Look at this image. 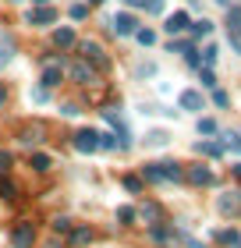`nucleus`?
Listing matches in <instances>:
<instances>
[{
	"label": "nucleus",
	"mask_w": 241,
	"mask_h": 248,
	"mask_svg": "<svg viewBox=\"0 0 241 248\" xmlns=\"http://www.w3.org/2000/svg\"><path fill=\"white\" fill-rule=\"evenodd\" d=\"M67 71H71V78H75L78 85H99V75H96V67L89 64V61H82V57H78L71 67H67Z\"/></svg>",
	"instance_id": "obj_1"
},
{
	"label": "nucleus",
	"mask_w": 241,
	"mask_h": 248,
	"mask_svg": "<svg viewBox=\"0 0 241 248\" xmlns=\"http://www.w3.org/2000/svg\"><path fill=\"white\" fill-rule=\"evenodd\" d=\"M43 139H47V124H43V121L21 124V131H18V142H21V145H39Z\"/></svg>",
	"instance_id": "obj_2"
},
{
	"label": "nucleus",
	"mask_w": 241,
	"mask_h": 248,
	"mask_svg": "<svg viewBox=\"0 0 241 248\" xmlns=\"http://www.w3.org/2000/svg\"><path fill=\"white\" fill-rule=\"evenodd\" d=\"M71 142H75L78 153H96V149H99V131H93V128H78Z\"/></svg>",
	"instance_id": "obj_3"
},
{
	"label": "nucleus",
	"mask_w": 241,
	"mask_h": 248,
	"mask_svg": "<svg viewBox=\"0 0 241 248\" xmlns=\"http://www.w3.org/2000/svg\"><path fill=\"white\" fill-rule=\"evenodd\" d=\"M78 50H82V61H89L93 67H107V64H110L107 53H103V46H99V43H93V39H85Z\"/></svg>",
	"instance_id": "obj_4"
},
{
	"label": "nucleus",
	"mask_w": 241,
	"mask_h": 248,
	"mask_svg": "<svg viewBox=\"0 0 241 248\" xmlns=\"http://www.w3.org/2000/svg\"><path fill=\"white\" fill-rule=\"evenodd\" d=\"M216 209L224 217H241V191H227V195L216 199Z\"/></svg>",
	"instance_id": "obj_5"
},
{
	"label": "nucleus",
	"mask_w": 241,
	"mask_h": 248,
	"mask_svg": "<svg viewBox=\"0 0 241 248\" xmlns=\"http://www.w3.org/2000/svg\"><path fill=\"white\" fill-rule=\"evenodd\" d=\"M11 241H15V248H32V241H36V227H32V223H18L15 234H11Z\"/></svg>",
	"instance_id": "obj_6"
},
{
	"label": "nucleus",
	"mask_w": 241,
	"mask_h": 248,
	"mask_svg": "<svg viewBox=\"0 0 241 248\" xmlns=\"http://www.w3.org/2000/svg\"><path fill=\"white\" fill-rule=\"evenodd\" d=\"M188 181L206 188V185H213V170H209V167H202V163H195V167H188Z\"/></svg>",
	"instance_id": "obj_7"
},
{
	"label": "nucleus",
	"mask_w": 241,
	"mask_h": 248,
	"mask_svg": "<svg viewBox=\"0 0 241 248\" xmlns=\"http://www.w3.org/2000/svg\"><path fill=\"white\" fill-rule=\"evenodd\" d=\"M135 29H139V21H135V18L128 15V11L113 18V32H117V36H135Z\"/></svg>",
	"instance_id": "obj_8"
},
{
	"label": "nucleus",
	"mask_w": 241,
	"mask_h": 248,
	"mask_svg": "<svg viewBox=\"0 0 241 248\" xmlns=\"http://www.w3.org/2000/svg\"><path fill=\"white\" fill-rule=\"evenodd\" d=\"M29 21L32 25H53L57 21V11L47 4V7H36V11H29Z\"/></svg>",
	"instance_id": "obj_9"
},
{
	"label": "nucleus",
	"mask_w": 241,
	"mask_h": 248,
	"mask_svg": "<svg viewBox=\"0 0 241 248\" xmlns=\"http://www.w3.org/2000/svg\"><path fill=\"white\" fill-rule=\"evenodd\" d=\"M156 167H160V177H163V181H181V177H185L181 163H174V160H163V163H156Z\"/></svg>",
	"instance_id": "obj_10"
},
{
	"label": "nucleus",
	"mask_w": 241,
	"mask_h": 248,
	"mask_svg": "<svg viewBox=\"0 0 241 248\" xmlns=\"http://www.w3.org/2000/svg\"><path fill=\"white\" fill-rule=\"evenodd\" d=\"M202 107H206L202 93H195V89H185V93H181V110H202Z\"/></svg>",
	"instance_id": "obj_11"
},
{
	"label": "nucleus",
	"mask_w": 241,
	"mask_h": 248,
	"mask_svg": "<svg viewBox=\"0 0 241 248\" xmlns=\"http://www.w3.org/2000/svg\"><path fill=\"white\" fill-rule=\"evenodd\" d=\"M18 53V46H15V39L7 36V32H0V67L4 64H11V57Z\"/></svg>",
	"instance_id": "obj_12"
},
{
	"label": "nucleus",
	"mask_w": 241,
	"mask_h": 248,
	"mask_svg": "<svg viewBox=\"0 0 241 248\" xmlns=\"http://www.w3.org/2000/svg\"><path fill=\"white\" fill-rule=\"evenodd\" d=\"M188 25H192L188 15H185V11H177V15H170V18H167V25H163V29L170 32V36H177V32H185Z\"/></svg>",
	"instance_id": "obj_13"
},
{
	"label": "nucleus",
	"mask_w": 241,
	"mask_h": 248,
	"mask_svg": "<svg viewBox=\"0 0 241 248\" xmlns=\"http://www.w3.org/2000/svg\"><path fill=\"white\" fill-rule=\"evenodd\" d=\"M61 64H57V61H50V67H43V85H47V89H57V85H61Z\"/></svg>",
	"instance_id": "obj_14"
},
{
	"label": "nucleus",
	"mask_w": 241,
	"mask_h": 248,
	"mask_svg": "<svg viewBox=\"0 0 241 248\" xmlns=\"http://www.w3.org/2000/svg\"><path fill=\"white\" fill-rule=\"evenodd\" d=\"M53 46H61V50L75 46V29H53Z\"/></svg>",
	"instance_id": "obj_15"
},
{
	"label": "nucleus",
	"mask_w": 241,
	"mask_h": 248,
	"mask_svg": "<svg viewBox=\"0 0 241 248\" xmlns=\"http://www.w3.org/2000/svg\"><path fill=\"white\" fill-rule=\"evenodd\" d=\"M160 213H163V209H160L156 202H145L142 209H135V217H142L145 223H156V220H160Z\"/></svg>",
	"instance_id": "obj_16"
},
{
	"label": "nucleus",
	"mask_w": 241,
	"mask_h": 248,
	"mask_svg": "<svg viewBox=\"0 0 241 248\" xmlns=\"http://www.w3.org/2000/svg\"><path fill=\"white\" fill-rule=\"evenodd\" d=\"M227 29L231 36H241V7H227Z\"/></svg>",
	"instance_id": "obj_17"
},
{
	"label": "nucleus",
	"mask_w": 241,
	"mask_h": 248,
	"mask_svg": "<svg viewBox=\"0 0 241 248\" xmlns=\"http://www.w3.org/2000/svg\"><path fill=\"white\" fill-rule=\"evenodd\" d=\"M15 195H18V185L7 174H0V199H15Z\"/></svg>",
	"instance_id": "obj_18"
},
{
	"label": "nucleus",
	"mask_w": 241,
	"mask_h": 248,
	"mask_svg": "<svg viewBox=\"0 0 241 248\" xmlns=\"http://www.w3.org/2000/svg\"><path fill=\"white\" fill-rule=\"evenodd\" d=\"M195 153H206V156H220V153H224V142H195Z\"/></svg>",
	"instance_id": "obj_19"
},
{
	"label": "nucleus",
	"mask_w": 241,
	"mask_h": 248,
	"mask_svg": "<svg viewBox=\"0 0 241 248\" xmlns=\"http://www.w3.org/2000/svg\"><path fill=\"white\" fill-rule=\"evenodd\" d=\"M89 241H93V231H89V227L71 231V245H75V248H82V245H89Z\"/></svg>",
	"instance_id": "obj_20"
},
{
	"label": "nucleus",
	"mask_w": 241,
	"mask_h": 248,
	"mask_svg": "<svg viewBox=\"0 0 241 248\" xmlns=\"http://www.w3.org/2000/svg\"><path fill=\"white\" fill-rule=\"evenodd\" d=\"M209 32H213V25H209V21H206V18H199V21H192V36H195V39L209 36Z\"/></svg>",
	"instance_id": "obj_21"
},
{
	"label": "nucleus",
	"mask_w": 241,
	"mask_h": 248,
	"mask_svg": "<svg viewBox=\"0 0 241 248\" xmlns=\"http://www.w3.org/2000/svg\"><path fill=\"white\" fill-rule=\"evenodd\" d=\"M135 39H139L142 46H153V43H156V32H153V29H135Z\"/></svg>",
	"instance_id": "obj_22"
},
{
	"label": "nucleus",
	"mask_w": 241,
	"mask_h": 248,
	"mask_svg": "<svg viewBox=\"0 0 241 248\" xmlns=\"http://www.w3.org/2000/svg\"><path fill=\"white\" fill-rule=\"evenodd\" d=\"M32 170H39V174L50 170V156L47 153H36V156H32Z\"/></svg>",
	"instance_id": "obj_23"
},
{
	"label": "nucleus",
	"mask_w": 241,
	"mask_h": 248,
	"mask_svg": "<svg viewBox=\"0 0 241 248\" xmlns=\"http://www.w3.org/2000/svg\"><path fill=\"white\" fill-rule=\"evenodd\" d=\"M149 238H153L156 245H163V241L170 238V231H167V227H156V223H153V227H149Z\"/></svg>",
	"instance_id": "obj_24"
},
{
	"label": "nucleus",
	"mask_w": 241,
	"mask_h": 248,
	"mask_svg": "<svg viewBox=\"0 0 241 248\" xmlns=\"http://www.w3.org/2000/svg\"><path fill=\"white\" fill-rule=\"evenodd\" d=\"M216 241H220V245H238L241 234L238 231H220V234H216Z\"/></svg>",
	"instance_id": "obj_25"
},
{
	"label": "nucleus",
	"mask_w": 241,
	"mask_h": 248,
	"mask_svg": "<svg viewBox=\"0 0 241 248\" xmlns=\"http://www.w3.org/2000/svg\"><path fill=\"white\" fill-rule=\"evenodd\" d=\"M11 167H15V153H7V149H0V174H7Z\"/></svg>",
	"instance_id": "obj_26"
},
{
	"label": "nucleus",
	"mask_w": 241,
	"mask_h": 248,
	"mask_svg": "<svg viewBox=\"0 0 241 248\" xmlns=\"http://www.w3.org/2000/svg\"><path fill=\"white\" fill-rule=\"evenodd\" d=\"M124 188L139 195V191H142V177H135V174H124Z\"/></svg>",
	"instance_id": "obj_27"
},
{
	"label": "nucleus",
	"mask_w": 241,
	"mask_h": 248,
	"mask_svg": "<svg viewBox=\"0 0 241 248\" xmlns=\"http://www.w3.org/2000/svg\"><path fill=\"white\" fill-rule=\"evenodd\" d=\"M67 15H71V21H82V18L89 15V4H71V11H67Z\"/></svg>",
	"instance_id": "obj_28"
},
{
	"label": "nucleus",
	"mask_w": 241,
	"mask_h": 248,
	"mask_svg": "<svg viewBox=\"0 0 241 248\" xmlns=\"http://www.w3.org/2000/svg\"><path fill=\"white\" fill-rule=\"evenodd\" d=\"M117 220L124 223V227H128V223L135 220V209H131V206H121V209H117Z\"/></svg>",
	"instance_id": "obj_29"
},
{
	"label": "nucleus",
	"mask_w": 241,
	"mask_h": 248,
	"mask_svg": "<svg viewBox=\"0 0 241 248\" xmlns=\"http://www.w3.org/2000/svg\"><path fill=\"white\" fill-rule=\"evenodd\" d=\"M99 149H117V135H99Z\"/></svg>",
	"instance_id": "obj_30"
},
{
	"label": "nucleus",
	"mask_w": 241,
	"mask_h": 248,
	"mask_svg": "<svg viewBox=\"0 0 241 248\" xmlns=\"http://www.w3.org/2000/svg\"><path fill=\"white\" fill-rule=\"evenodd\" d=\"M216 53H220L216 46H206V50H202V64H206V67H209V64H216Z\"/></svg>",
	"instance_id": "obj_31"
},
{
	"label": "nucleus",
	"mask_w": 241,
	"mask_h": 248,
	"mask_svg": "<svg viewBox=\"0 0 241 248\" xmlns=\"http://www.w3.org/2000/svg\"><path fill=\"white\" fill-rule=\"evenodd\" d=\"M142 7L149 15H160V11H163V0H142Z\"/></svg>",
	"instance_id": "obj_32"
},
{
	"label": "nucleus",
	"mask_w": 241,
	"mask_h": 248,
	"mask_svg": "<svg viewBox=\"0 0 241 248\" xmlns=\"http://www.w3.org/2000/svg\"><path fill=\"white\" fill-rule=\"evenodd\" d=\"M145 142L149 145H167V135L163 131H153V135H145Z\"/></svg>",
	"instance_id": "obj_33"
},
{
	"label": "nucleus",
	"mask_w": 241,
	"mask_h": 248,
	"mask_svg": "<svg viewBox=\"0 0 241 248\" xmlns=\"http://www.w3.org/2000/svg\"><path fill=\"white\" fill-rule=\"evenodd\" d=\"M199 131H202V135H213V131H216V121L202 117V121H199Z\"/></svg>",
	"instance_id": "obj_34"
},
{
	"label": "nucleus",
	"mask_w": 241,
	"mask_h": 248,
	"mask_svg": "<svg viewBox=\"0 0 241 248\" xmlns=\"http://www.w3.org/2000/svg\"><path fill=\"white\" fill-rule=\"evenodd\" d=\"M61 114H64V117H78L82 110H78V103H64V107H61Z\"/></svg>",
	"instance_id": "obj_35"
},
{
	"label": "nucleus",
	"mask_w": 241,
	"mask_h": 248,
	"mask_svg": "<svg viewBox=\"0 0 241 248\" xmlns=\"http://www.w3.org/2000/svg\"><path fill=\"white\" fill-rule=\"evenodd\" d=\"M32 99H36V103H47V99H50V89H47V85L36 89V93H32Z\"/></svg>",
	"instance_id": "obj_36"
},
{
	"label": "nucleus",
	"mask_w": 241,
	"mask_h": 248,
	"mask_svg": "<svg viewBox=\"0 0 241 248\" xmlns=\"http://www.w3.org/2000/svg\"><path fill=\"white\" fill-rule=\"evenodd\" d=\"M213 103H216V107H227V103H231V96H227V93H220V89H216V93H213Z\"/></svg>",
	"instance_id": "obj_37"
},
{
	"label": "nucleus",
	"mask_w": 241,
	"mask_h": 248,
	"mask_svg": "<svg viewBox=\"0 0 241 248\" xmlns=\"http://www.w3.org/2000/svg\"><path fill=\"white\" fill-rule=\"evenodd\" d=\"M202 85H206V89H216V78H213V71H209V67L202 71Z\"/></svg>",
	"instance_id": "obj_38"
},
{
	"label": "nucleus",
	"mask_w": 241,
	"mask_h": 248,
	"mask_svg": "<svg viewBox=\"0 0 241 248\" xmlns=\"http://www.w3.org/2000/svg\"><path fill=\"white\" fill-rule=\"evenodd\" d=\"M67 227H71V223H67V217H57V220H53V231H67Z\"/></svg>",
	"instance_id": "obj_39"
},
{
	"label": "nucleus",
	"mask_w": 241,
	"mask_h": 248,
	"mask_svg": "<svg viewBox=\"0 0 241 248\" xmlns=\"http://www.w3.org/2000/svg\"><path fill=\"white\" fill-rule=\"evenodd\" d=\"M4 103H7V89L0 85V107H4Z\"/></svg>",
	"instance_id": "obj_40"
},
{
	"label": "nucleus",
	"mask_w": 241,
	"mask_h": 248,
	"mask_svg": "<svg viewBox=\"0 0 241 248\" xmlns=\"http://www.w3.org/2000/svg\"><path fill=\"white\" fill-rule=\"evenodd\" d=\"M124 4H128V7H142V0H124Z\"/></svg>",
	"instance_id": "obj_41"
},
{
	"label": "nucleus",
	"mask_w": 241,
	"mask_h": 248,
	"mask_svg": "<svg viewBox=\"0 0 241 248\" xmlns=\"http://www.w3.org/2000/svg\"><path fill=\"white\" fill-rule=\"evenodd\" d=\"M188 248H206V245H199V241H188Z\"/></svg>",
	"instance_id": "obj_42"
},
{
	"label": "nucleus",
	"mask_w": 241,
	"mask_h": 248,
	"mask_svg": "<svg viewBox=\"0 0 241 248\" xmlns=\"http://www.w3.org/2000/svg\"><path fill=\"white\" fill-rule=\"evenodd\" d=\"M47 248H64V245H61V241H50V245H47Z\"/></svg>",
	"instance_id": "obj_43"
},
{
	"label": "nucleus",
	"mask_w": 241,
	"mask_h": 248,
	"mask_svg": "<svg viewBox=\"0 0 241 248\" xmlns=\"http://www.w3.org/2000/svg\"><path fill=\"white\" fill-rule=\"evenodd\" d=\"M234 177H241V163H238V167H234Z\"/></svg>",
	"instance_id": "obj_44"
},
{
	"label": "nucleus",
	"mask_w": 241,
	"mask_h": 248,
	"mask_svg": "<svg viewBox=\"0 0 241 248\" xmlns=\"http://www.w3.org/2000/svg\"><path fill=\"white\" fill-rule=\"evenodd\" d=\"M89 4H103V0H89Z\"/></svg>",
	"instance_id": "obj_45"
},
{
	"label": "nucleus",
	"mask_w": 241,
	"mask_h": 248,
	"mask_svg": "<svg viewBox=\"0 0 241 248\" xmlns=\"http://www.w3.org/2000/svg\"><path fill=\"white\" fill-rule=\"evenodd\" d=\"M36 4H50V0H36Z\"/></svg>",
	"instance_id": "obj_46"
},
{
	"label": "nucleus",
	"mask_w": 241,
	"mask_h": 248,
	"mask_svg": "<svg viewBox=\"0 0 241 248\" xmlns=\"http://www.w3.org/2000/svg\"><path fill=\"white\" fill-rule=\"evenodd\" d=\"M220 4H227V0H220Z\"/></svg>",
	"instance_id": "obj_47"
}]
</instances>
